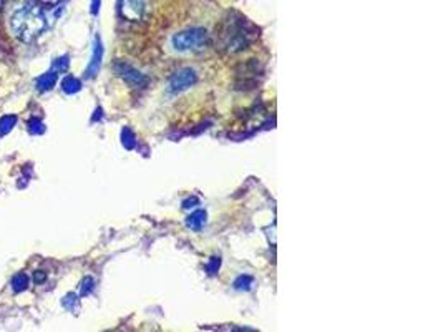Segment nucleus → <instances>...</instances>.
I'll use <instances>...</instances> for the list:
<instances>
[{
  "label": "nucleus",
  "instance_id": "f257e3e1",
  "mask_svg": "<svg viewBox=\"0 0 443 332\" xmlns=\"http://www.w3.org/2000/svg\"><path fill=\"white\" fill-rule=\"evenodd\" d=\"M47 17L35 3H22L10 15V29L22 42H32L45 30Z\"/></svg>",
  "mask_w": 443,
  "mask_h": 332
},
{
  "label": "nucleus",
  "instance_id": "f03ea898",
  "mask_svg": "<svg viewBox=\"0 0 443 332\" xmlns=\"http://www.w3.org/2000/svg\"><path fill=\"white\" fill-rule=\"evenodd\" d=\"M171 43L176 52H200L208 43V32L204 29L183 30L180 32V34L173 35Z\"/></svg>",
  "mask_w": 443,
  "mask_h": 332
},
{
  "label": "nucleus",
  "instance_id": "7ed1b4c3",
  "mask_svg": "<svg viewBox=\"0 0 443 332\" xmlns=\"http://www.w3.org/2000/svg\"><path fill=\"white\" fill-rule=\"evenodd\" d=\"M197 82V75L191 69H181L169 78L168 90L171 93H181Z\"/></svg>",
  "mask_w": 443,
  "mask_h": 332
},
{
  "label": "nucleus",
  "instance_id": "20e7f679",
  "mask_svg": "<svg viewBox=\"0 0 443 332\" xmlns=\"http://www.w3.org/2000/svg\"><path fill=\"white\" fill-rule=\"evenodd\" d=\"M145 7V0H121L120 12L126 21L138 22L143 17Z\"/></svg>",
  "mask_w": 443,
  "mask_h": 332
},
{
  "label": "nucleus",
  "instance_id": "39448f33",
  "mask_svg": "<svg viewBox=\"0 0 443 332\" xmlns=\"http://www.w3.org/2000/svg\"><path fill=\"white\" fill-rule=\"evenodd\" d=\"M117 72L126 83H128V85L134 86V88H138V86H145L146 83H148V78H146L143 73L138 72V70L133 69V67L125 65V63H118Z\"/></svg>",
  "mask_w": 443,
  "mask_h": 332
},
{
  "label": "nucleus",
  "instance_id": "423d86ee",
  "mask_svg": "<svg viewBox=\"0 0 443 332\" xmlns=\"http://www.w3.org/2000/svg\"><path fill=\"white\" fill-rule=\"evenodd\" d=\"M101 58H104V47H101V40L97 37V40H95V47H93V55H92V60L88 63V69H86V78H92L97 75L98 69H100L101 65Z\"/></svg>",
  "mask_w": 443,
  "mask_h": 332
},
{
  "label": "nucleus",
  "instance_id": "0eeeda50",
  "mask_svg": "<svg viewBox=\"0 0 443 332\" xmlns=\"http://www.w3.org/2000/svg\"><path fill=\"white\" fill-rule=\"evenodd\" d=\"M57 78H58V73L55 72V70H50V72L40 75V77L35 80V86H37L38 92H49V90H52L55 86Z\"/></svg>",
  "mask_w": 443,
  "mask_h": 332
},
{
  "label": "nucleus",
  "instance_id": "6e6552de",
  "mask_svg": "<svg viewBox=\"0 0 443 332\" xmlns=\"http://www.w3.org/2000/svg\"><path fill=\"white\" fill-rule=\"evenodd\" d=\"M206 218H208L206 211L197 209V211L191 213V215L188 216V220H186V226L189 229H195V231H201L204 224H206Z\"/></svg>",
  "mask_w": 443,
  "mask_h": 332
},
{
  "label": "nucleus",
  "instance_id": "1a4fd4ad",
  "mask_svg": "<svg viewBox=\"0 0 443 332\" xmlns=\"http://www.w3.org/2000/svg\"><path fill=\"white\" fill-rule=\"evenodd\" d=\"M29 284H30L29 276H27L25 272H19V274L14 276V279H12V289L15 292H22L29 287Z\"/></svg>",
  "mask_w": 443,
  "mask_h": 332
},
{
  "label": "nucleus",
  "instance_id": "9d476101",
  "mask_svg": "<svg viewBox=\"0 0 443 332\" xmlns=\"http://www.w3.org/2000/svg\"><path fill=\"white\" fill-rule=\"evenodd\" d=\"M80 88H82V82L75 77H67L65 80L62 82V90L69 95L80 92Z\"/></svg>",
  "mask_w": 443,
  "mask_h": 332
},
{
  "label": "nucleus",
  "instance_id": "9b49d317",
  "mask_svg": "<svg viewBox=\"0 0 443 332\" xmlns=\"http://www.w3.org/2000/svg\"><path fill=\"white\" fill-rule=\"evenodd\" d=\"M15 123H17V117L15 115H5V117L0 118V135H7L14 130Z\"/></svg>",
  "mask_w": 443,
  "mask_h": 332
},
{
  "label": "nucleus",
  "instance_id": "f8f14e48",
  "mask_svg": "<svg viewBox=\"0 0 443 332\" xmlns=\"http://www.w3.org/2000/svg\"><path fill=\"white\" fill-rule=\"evenodd\" d=\"M252 284H254V279L248 274L239 276V278L235 281V287L239 291H249L252 287Z\"/></svg>",
  "mask_w": 443,
  "mask_h": 332
},
{
  "label": "nucleus",
  "instance_id": "ddd939ff",
  "mask_svg": "<svg viewBox=\"0 0 443 332\" xmlns=\"http://www.w3.org/2000/svg\"><path fill=\"white\" fill-rule=\"evenodd\" d=\"M29 132L32 135H42L45 132V125H43L40 118H32L29 121Z\"/></svg>",
  "mask_w": 443,
  "mask_h": 332
},
{
  "label": "nucleus",
  "instance_id": "4468645a",
  "mask_svg": "<svg viewBox=\"0 0 443 332\" xmlns=\"http://www.w3.org/2000/svg\"><path fill=\"white\" fill-rule=\"evenodd\" d=\"M67 69H69V57H60L57 58L53 63V70L57 73H62V72H67Z\"/></svg>",
  "mask_w": 443,
  "mask_h": 332
},
{
  "label": "nucleus",
  "instance_id": "2eb2a0df",
  "mask_svg": "<svg viewBox=\"0 0 443 332\" xmlns=\"http://www.w3.org/2000/svg\"><path fill=\"white\" fill-rule=\"evenodd\" d=\"M95 287V281L92 278H85L82 283V287H80V294L82 296H88L90 292L93 291Z\"/></svg>",
  "mask_w": 443,
  "mask_h": 332
},
{
  "label": "nucleus",
  "instance_id": "dca6fc26",
  "mask_svg": "<svg viewBox=\"0 0 443 332\" xmlns=\"http://www.w3.org/2000/svg\"><path fill=\"white\" fill-rule=\"evenodd\" d=\"M123 145H125V148H128V150H132L133 146H134V135H133V132L130 128H125L123 130Z\"/></svg>",
  "mask_w": 443,
  "mask_h": 332
},
{
  "label": "nucleus",
  "instance_id": "f3484780",
  "mask_svg": "<svg viewBox=\"0 0 443 332\" xmlns=\"http://www.w3.org/2000/svg\"><path fill=\"white\" fill-rule=\"evenodd\" d=\"M78 303V299H77V296L75 294H69V296H65V298H63V306L65 307H69V309H75V304Z\"/></svg>",
  "mask_w": 443,
  "mask_h": 332
},
{
  "label": "nucleus",
  "instance_id": "a211bd4d",
  "mask_svg": "<svg viewBox=\"0 0 443 332\" xmlns=\"http://www.w3.org/2000/svg\"><path fill=\"white\" fill-rule=\"evenodd\" d=\"M219 264H221L219 258H211V263H209L206 266L209 274H216L217 270H219Z\"/></svg>",
  "mask_w": 443,
  "mask_h": 332
},
{
  "label": "nucleus",
  "instance_id": "6ab92c4d",
  "mask_svg": "<svg viewBox=\"0 0 443 332\" xmlns=\"http://www.w3.org/2000/svg\"><path fill=\"white\" fill-rule=\"evenodd\" d=\"M45 278H47V276H45V272H43V271H37V272H35V283H37V284L43 283V281H45Z\"/></svg>",
  "mask_w": 443,
  "mask_h": 332
},
{
  "label": "nucleus",
  "instance_id": "aec40b11",
  "mask_svg": "<svg viewBox=\"0 0 443 332\" xmlns=\"http://www.w3.org/2000/svg\"><path fill=\"white\" fill-rule=\"evenodd\" d=\"M100 9V0H92V14H98Z\"/></svg>",
  "mask_w": 443,
  "mask_h": 332
},
{
  "label": "nucleus",
  "instance_id": "412c9836",
  "mask_svg": "<svg viewBox=\"0 0 443 332\" xmlns=\"http://www.w3.org/2000/svg\"><path fill=\"white\" fill-rule=\"evenodd\" d=\"M195 203H197V200H196V198H193V200L184 201V203H183V208H189V204H195Z\"/></svg>",
  "mask_w": 443,
  "mask_h": 332
},
{
  "label": "nucleus",
  "instance_id": "4be33fe9",
  "mask_svg": "<svg viewBox=\"0 0 443 332\" xmlns=\"http://www.w3.org/2000/svg\"><path fill=\"white\" fill-rule=\"evenodd\" d=\"M42 3H47V5H55V3H58L60 0H40Z\"/></svg>",
  "mask_w": 443,
  "mask_h": 332
}]
</instances>
